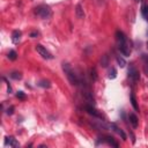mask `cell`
<instances>
[{"mask_svg":"<svg viewBox=\"0 0 148 148\" xmlns=\"http://www.w3.org/2000/svg\"><path fill=\"white\" fill-rule=\"evenodd\" d=\"M62 66H63L64 73L66 74V78L68 79L69 83H71V85H73V86H79L80 85V79H79V76L75 74V72L72 69L71 65H69L68 63H63Z\"/></svg>","mask_w":148,"mask_h":148,"instance_id":"6da1fadb","label":"cell"},{"mask_svg":"<svg viewBox=\"0 0 148 148\" xmlns=\"http://www.w3.org/2000/svg\"><path fill=\"white\" fill-rule=\"evenodd\" d=\"M35 14L36 15H38L39 17H42V19H50L52 16V11L50 8V6L48 5H40L38 7L35 8Z\"/></svg>","mask_w":148,"mask_h":148,"instance_id":"7a4b0ae2","label":"cell"},{"mask_svg":"<svg viewBox=\"0 0 148 148\" xmlns=\"http://www.w3.org/2000/svg\"><path fill=\"white\" fill-rule=\"evenodd\" d=\"M129 79L134 83L138 82L139 79H140V73H139V71L133 65H131L129 68Z\"/></svg>","mask_w":148,"mask_h":148,"instance_id":"3957f363","label":"cell"},{"mask_svg":"<svg viewBox=\"0 0 148 148\" xmlns=\"http://www.w3.org/2000/svg\"><path fill=\"white\" fill-rule=\"evenodd\" d=\"M35 49H36V51L38 52V53H39L43 58H44V59H52V58H53V56H52V54H51L48 50H46V49H45L43 45L37 44L36 46H35Z\"/></svg>","mask_w":148,"mask_h":148,"instance_id":"277c9868","label":"cell"},{"mask_svg":"<svg viewBox=\"0 0 148 148\" xmlns=\"http://www.w3.org/2000/svg\"><path fill=\"white\" fill-rule=\"evenodd\" d=\"M85 110L87 112H88L89 115H91V116H94V117H97V118H102V116L100 115V112L97 111L96 109H95V106L94 105H91V104H87V105L85 106Z\"/></svg>","mask_w":148,"mask_h":148,"instance_id":"5b68a950","label":"cell"},{"mask_svg":"<svg viewBox=\"0 0 148 148\" xmlns=\"http://www.w3.org/2000/svg\"><path fill=\"white\" fill-rule=\"evenodd\" d=\"M118 48H119L120 52L124 54L125 57H129L131 54V46L129 45V43H123V44H118Z\"/></svg>","mask_w":148,"mask_h":148,"instance_id":"8992f818","label":"cell"},{"mask_svg":"<svg viewBox=\"0 0 148 148\" xmlns=\"http://www.w3.org/2000/svg\"><path fill=\"white\" fill-rule=\"evenodd\" d=\"M5 146H11L13 148L19 147V142L16 141V139L14 137H6L5 138Z\"/></svg>","mask_w":148,"mask_h":148,"instance_id":"52a82bcc","label":"cell"},{"mask_svg":"<svg viewBox=\"0 0 148 148\" xmlns=\"http://www.w3.org/2000/svg\"><path fill=\"white\" fill-rule=\"evenodd\" d=\"M116 40H117L118 44H123V43H126L127 42V38L125 36V34L120 30H117L116 31Z\"/></svg>","mask_w":148,"mask_h":148,"instance_id":"ba28073f","label":"cell"},{"mask_svg":"<svg viewBox=\"0 0 148 148\" xmlns=\"http://www.w3.org/2000/svg\"><path fill=\"white\" fill-rule=\"evenodd\" d=\"M110 127H111V129H114V131H115L116 133H118V134L120 135V137H121V139H123L124 141H126L127 137H126V134H125V133H124V131H123V130H121V129H119V127H118L117 125H116V124H114V123H112L111 125H110Z\"/></svg>","mask_w":148,"mask_h":148,"instance_id":"9c48e42d","label":"cell"},{"mask_svg":"<svg viewBox=\"0 0 148 148\" xmlns=\"http://www.w3.org/2000/svg\"><path fill=\"white\" fill-rule=\"evenodd\" d=\"M21 31L20 30H14L13 33H12V42L14 43V44H17V43L20 42V39H21Z\"/></svg>","mask_w":148,"mask_h":148,"instance_id":"30bf717a","label":"cell"},{"mask_svg":"<svg viewBox=\"0 0 148 148\" xmlns=\"http://www.w3.org/2000/svg\"><path fill=\"white\" fill-rule=\"evenodd\" d=\"M75 15L78 19H83L85 17V12H83V7L81 4H78L75 7Z\"/></svg>","mask_w":148,"mask_h":148,"instance_id":"8fae6325","label":"cell"},{"mask_svg":"<svg viewBox=\"0 0 148 148\" xmlns=\"http://www.w3.org/2000/svg\"><path fill=\"white\" fill-rule=\"evenodd\" d=\"M129 120H130V123H131V125L134 127V129H137L138 127V117L135 116L134 114H130L129 115Z\"/></svg>","mask_w":148,"mask_h":148,"instance_id":"7c38bea8","label":"cell"},{"mask_svg":"<svg viewBox=\"0 0 148 148\" xmlns=\"http://www.w3.org/2000/svg\"><path fill=\"white\" fill-rule=\"evenodd\" d=\"M104 142H106L108 145H110V146L112 147H118V144L115 141V139L112 137H105L104 138Z\"/></svg>","mask_w":148,"mask_h":148,"instance_id":"4fadbf2b","label":"cell"},{"mask_svg":"<svg viewBox=\"0 0 148 148\" xmlns=\"http://www.w3.org/2000/svg\"><path fill=\"white\" fill-rule=\"evenodd\" d=\"M130 100H131V104L133 106V109L135 110V111H139V106H138V102H137V98H135L134 94H131V96H130Z\"/></svg>","mask_w":148,"mask_h":148,"instance_id":"5bb4252c","label":"cell"},{"mask_svg":"<svg viewBox=\"0 0 148 148\" xmlns=\"http://www.w3.org/2000/svg\"><path fill=\"white\" fill-rule=\"evenodd\" d=\"M39 87H42V88H50L51 87V82L48 80H40L38 83H37Z\"/></svg>","mask_w":148,"mask_h":148,"instance_id":"9a60e30c","label":"cell"},{"mask_svg":"<svg viewBox=\"0 0 148 148\" xmlns=\"http://www.w3.org/2000/svg\"><path fill=\"white\" fill-rule=\"evenodd\" d=\"M108 65H109V57L106 56V54H104V56H102V58H101V66H102V67H106Z\"/></svg>","mask_w":148,"mask_h":148,"instance_id":"2e32d148","label":"cell"},{"mask_svg":"<svg viewBox=\"0 0 148 148\" xmlns=\"http://www.w3.org/2000/svg\"><path fill=\"white\" fill-rule=\"evenodd\" d=\"M11 78L12 79H14V80H21L22 79V74H21V72H12Z\"/></svg>","mask_w":148,"mask_h":148,"instance_id":"e0dca14e","label":"cell"},{"mask_svg":"<svg viewBox=\"0 0 148 148\" xmlns=\"http://www.w3.org/2000/svg\"><path fill=\"white\" fill-rule=\"evenodd\" d=\"M8 59L12 60V62H14V60L17 59V53L14 50H11L9 52H8Z\"/></svg>","mask_w":148,"mask_h":148,"instance_id":"ac0fdd59","label":"cell"},{"mask_svg":"<svg viewBox=\"0 0 148 148\" xmlns=\"http://www.w3.org/2000/svg\"><path fill=\"white\" fill-rule=\"evenodd\" d=\"M141 13H142L145 19L148 21V5H142V7H141Z\"/></svg>","mask_w":148,"mask_h":148,"instance_id":"d6986e66","label":"cell"},{"mask_svg":"<svg viewBox=\"0 0 148 148\" xmlns=\"http://www.w3.org/2000/svg\"><path fill=\"white\" fill-rule=\"evenodd\" d=\"M89 72H90V78L93 79V81H97V72H96V68L91 67Z\"/></svg>","mask_w":148,"mask_h":148,"instance_id":"ffe728a7","label":"cell"},{"mask_svg":"<svg viewBox=\"0 0 148 148\" xmlns=\"http://www.w3.org/2000/svg\"><path fill=\"white\" fill-rule=\"evenodd\" d=\"M117 78V69L112 67L111 69H110V72H109V79H111V80H114Z\"/></svg>","mask_w":148,"mask_h":148,"instance_id":"44dd1931","label":"cell"},{"mask_svg":"<svg viewBox=\"0 0 148 148\" xmlns=\"http://www.w3.org/2000/svg\"><path fill=\"white\" fill-rule=\"evenodd\" d=\"M117 63H118V65H119L121 68L125 67V66H126L125 59H124V58H121V57H117Z\"/></svg>","mask_w":148,"mask_h":148,"instance_id":"7402d4cb","label":"cell"},{"mask_svg":"<svg viewBox=\"0 0 148 148\" xmlns=\"http://www.w3.org/2000/svg\"><path fill=\"white\" fill-rule=\"evenodd\" d=\"M16 97L19 98V100H21V101H24L25 98H27V96H25V94L23 91H17L16 93Z\"/></svg>","mask_w":148,"mask_h":148,"instance_id":"603a6c76","label":"cell"},{"mask_svg":"<svg viewBox=\"0 0 148 148\" xmlns=\"http://www.w3.org/2000/svg\"><path fill=\"white\" fill-rule=\"evenodd\" d=\"M2 80L5 81V82H6V86H7V93H8V94H12V91H13V90H12V87H11V85H9V82H8L7 79H6L5 76H2Z\"/></svg>","mask_w":148,"mask_h":148,"instance_id":"cb8c5ba5","label":"cell"},{"mask_svg":"<svg viewBox=\"0 0 148 148\" xmlns=\"http://www.w3.org/2000/svg\"><path fill=\"white\" fill-rule=\"evenodd\" d=\"M14 109H15V108H14V106L12 105L11 108H8V109H7V111H6V114H7L8 116H12V115L14 114Z\"/></svg>","mask_w":148,"mask_h":148,"instance_id":"d4e9b609","label":"cell"},{"mask_svg":"<svg viewBox=\"0 0 148 148\" xmlns=\"http://www.w3.org/2000/svg\"><path fill=\"white\" fill-rule=\"evenodd\" d=\"M29 36L31 37V38H35V37L38 36V31H33V33H30V35Z\"/></svg>","mask_w":148,"mask_h":148,"instance_id":"484cf974","label":"cell"},{"mask_svg":"<svg viewBox=\"0 0 148 148\" xmlns=\"http://www.w3.org/2000/svg\"><path fill=\"white\" fill-rule=\"evenodd\" d=\"M147 49H148V42H147Z\"/></svg>","mask_w":148,"mask_h":148,"instance_id":"4316f807","label":"cell"},{"mask_svg":"<svg viewBox=\"0 0 148 148\" xmlns=\"http://www.w3.org/2000/svg\"><path fill=\"white\" fill-rule=\"evenodd\" d=\"M137 1H141V0H137Z\"/></svg>","mask_w":148,"mask_h":148,"instance_id":"83f0119b","label":"cell"},{"mask_svg":"<svg viewBox=\"0 0 148 148\" xmlns=\"http://www.w3.org/2000/svg\"><path fill=\"white\" fill-rule=\"evenodd\" d=\"M147 63H148V60H147Z\"/></svg>","mask_w":148,"mask_h":148,"instance_id":"f1b7e54d","label":"cell"}]
</instances>
